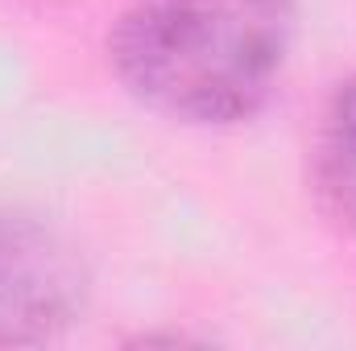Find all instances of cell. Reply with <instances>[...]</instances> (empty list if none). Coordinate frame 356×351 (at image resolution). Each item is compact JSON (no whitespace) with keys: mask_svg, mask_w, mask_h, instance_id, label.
<instances>
[{"mask_svg":"<svg viewBox=\"0 0 356 351\" xmlns=\"http://www.w3.org/2000/svg\"><path fill=\"white\" fill-rule=\"evenodd\" d=\"M315 178L327 211L356 236V79L336 91L319 145H315Z\"/></svg>","mask_w":356,"mask_h":351,"instance_id":"3","label":"cell"},{"mask_svg":"<svg viewBox=\"0 0 356 351\" xmlns=\"http://www.w3.org/2000/svg\"><path fill=\"white\" fill-rule=\"evenodd\" d=\"M108 67L141 108L178 124L224 128L266 108L286 62L166 0H141L112 21Z\"/></svg>","mask_w":356,"mask_h":351,"instance_id":"1","label":"cell"},{"mask_svg":"<svg viewBox=\"0 0 356 351\" xmlns=\"http://www.w3.org/2000/svg\"><path fill=\"white\" fill-rule=\"evenodd\" d=\"M166 4L220 33L249 42L253 50L277 62H286L298 25V0H166Z\"/></svg>","mask_w":356,"mask_h":351,"instance_id":"4","label":"cell"},{"mask_svg":"<svg viewBox=\"0 0 356 351\" xmlns=\"http://www.w3.org/2000/svg\"><path fill=\"white\" fill-rule=\"evenodd\" d=\"M91 302L79 244L38 211L0 207V348L50 343Z\"/></svg>","mask_w":356,"mask_h":351,"instance_id":"2","label":"cell"}]
</instances>
